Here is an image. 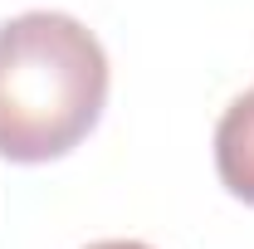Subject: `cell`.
Returning a JSON list of instances; mask_svg holds the SVG:
<instances>
[{"label": "cell", "instance_id": "3", "mask_svg": "<svg viewBox=\"0 0 254 249\" xmlns=\"http://www.w3.org/2000/svg\"><path fill=\"white\" fill-rule=\"evenodd\" d=\"M88 249H152V245H142V240H98Z\"/></svg>", "mask_w": 254, "mask_h": 249}, {"label": "cell", "instance_id": "2", "mask_svg": "<svg viewBox=\"0 0 254 249\" xmlns=\"http://www.w3.org/2000/svg\"><path fill=\"white\" fill-rule=\"evenodd\" d=\"M215 171L235 200L254 205V88L240 93L215 123Z\"/></svg>", "mask_w": 254, "mask_h": 249}, {"label": "cell", "instance_id": "1", "mask_svg": "<svg viewBox=\"0 0 254 249\" xmlns=\"http://www.w3.org/2000/svg\"><path fill=\"white\" fill-rule=\"evenodd\" d=\"M108 108V54L64 10H25L0 25V156L44 166L68 156Z\"/></svg>", "mask_w": 254, "mask_h": 249}]
</instances>
